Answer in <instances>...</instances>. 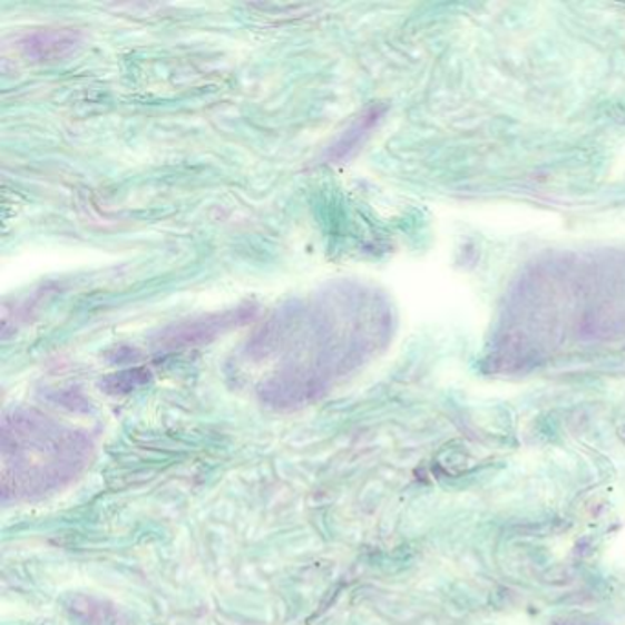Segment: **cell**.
Returning a JSON list of instances; mask_svg holds the SVG:
<instances>
[{
	"instance_id": "cell-1",
	"label": "cell",
	"mask_w": 625,
	"mask_h": 625,
	"mask_svg": "<svg viewBox=\"0 0 625 625\" xmlns=\"http://www.w3.org/2000/svg\"><path fill=\"white\" fill-rule=\"evenodd\" d=\"M255 314H257V309L254 305H244L230 309V311L213 312V314L198 315L192 320L178 321V323L166 326L155 338V345L167 349V351L206 345L233 329L246 325L248 321L254 320Z\"/></svg>"
},
{
	"instance_id": "cell-2",
	"label": "cell",
	"mask_w": 625,
	"mask_h": 625,
	"mask_svg": "<svg viewBox=\"0 0 625 625\" xmlns=\"http://www.w3.org/2000/svg\"><path fill=\"white\" fill-rule=\"evenodd\" d=\"M85 42V33L78 28H41L22 37L21 50L33 62L65 61L76 56Z\"/></svg>"
},
{
	"instance_id": "cell-3",
	"label": "cell",
	"mask_w": 625,
	"mask_h": 625,
	"mask_svg": "<svg viewBox=\"0 0 625 625\" xmlns=\"http://www.w3.org/2000/svg\"><path fill=\"white\" fill-rule=\"evenodd\" d=\"M380 116H382V110L380 109H371L362 114V116L357 119V124L351 125V127L338 138L336 144L332 145L329 153H326V160L331 162V164H340V162L346 160V158L363 144L365 136H368L369 130L377 125Z\"/></svg>"
},
{
	"instance_id": "cell-4",
	"label": "cell",
	"mask_w": 625,
	"mask_h": 625,
	"mask_svg": "<svg viewBox=\"0 0 625 625\" xmlns=\"http://www.w3.org/2000/svg\"><path fill=\"white\" fill-rule=\"evenodd\" d=\"M604 564L613 570H625V521L622 533L616 534L605 550Z\"/></svg>"
}]
</instances>
